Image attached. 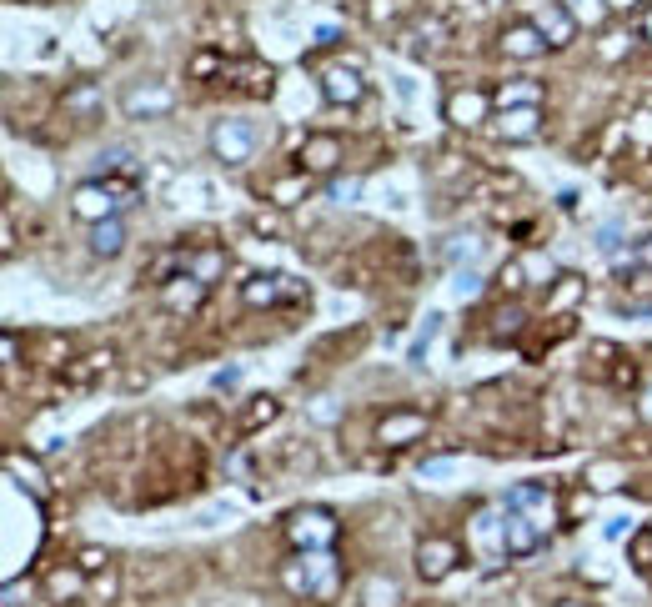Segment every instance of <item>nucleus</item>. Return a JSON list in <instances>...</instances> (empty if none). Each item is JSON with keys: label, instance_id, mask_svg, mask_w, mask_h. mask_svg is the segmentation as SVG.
Returning <instances> with one entry per match:
<instances>
[{"label": "nucleus", "instance_id": "nucleus-1", "mask_svg": "<svg viewBox=\"0 0 652 607\" xmlns=\"http://www.w3.org/2000/svg\"><path fill=\"white\" fill-rule=\"evenodd\" d=\"M281 582L296 592V597H337V587H342V577H337V557H332V547H316V552H301L296 562H286V572H281Z\"/></svg>", "mask_w": 652, "mask_h": 607}, {"label": "nucleus", "instance_id": "nucleus-2", "mask_svg": "<svg viewBox=\"0 0 652 607\" xmlns=\"http://www.w3.org/2000/svg\"><path fill=\"white\" fill-rule=\"evenodd\" d=\"M286 537H291L301 552L332 547V542H337V517L326 512V507H301V512H291V522H286Z\"/></svg>", "mask_w": 652, "mask_h": 607}, {"label": "nucleus", "instance_id": "nucleus-3", "mask_svg": "<svg viewBox=\"0 0 652 607\" xmlns=\"http://www.w3.org/2000/svg\"><path fill=\"white\" fill-rule=\"evenodd\" d=\"M121 196L106 186V181H86V186H76V196H71V211L81 216V221H111V216H121Z\"/></svg>", "mask_w": 652, "mask_h": 607}, {"label": "nucleus", "instance_id": "nucleus-4", "mask_svg": "<svg viewBox=\"0 0 652 607\" xmlns=\"http://www.w3.org/2000/svg\"><path fill=\"white\" fill-rule=\"evenodd\" d=\"M537 547H542V522L532 512L507 507V517H502V552L507 557H532Z\"/></svg>", "mask_w": 652, "mask_h": 607}, {"label": "nucleus", "instance_id": "nucleus-5", "mask_svg": "<svg viewBox=\"0 0 652 607\" xmlns=\"http://www.w3.org/2000/svg\"><path fill=\"white\" fill-rule=\"evenodd\" d=\"M211 151H216L226 166H241V161H251V151H256V131H251L246 121H221V126L211 131Z\"/></svg>", "mask_w": 652, "mask_h": 607}, {"label": "nucleus", "instance_id": "nucleus-6", "mask_svg": "<svg viewBox=\"0 0 652 607\" xmlns=\"http://www.w3.org/2000/svg\"><path fill=\"white\" fill-rule=\"evenodd\" d=\"M457 562H462V552H457V542H447V537H427V542L417 547V572H422V582L452 577Z\"/></svg>", "mask_w": 652, "mask_h": 607}, {"label": "nucleus", "instance_id": "nucleus-7", "mask_svg": "<svg viewBox=\"0 0 652 607\" xmlns=\"http://www.w3.org/2000/svg\"><path fill=\"white\" fill-rule=\"evenodd\" d=\"M497 101L492 96H482V91H457V96H447V121L457 126V131H472V126H482L487 121V111H492Z\"/></svg>", "mask_w": 652, "mask_h": 607}, {"label": "nucleus", "instance_id": "nucleus-8", "mask_svg": "<svg viewBox=\"0 0 652 607\" xmlns=\"http://www.w3.org/2000/svg\"><path fill=\"white\" fill-rule=\"evenodd\" d=\"M427 437V417L422 412H392V417H382V427H377V442L382 447H407V442H422Z\"/></svg>", "mask_w": 652, "mask_h": 607}, {"label": "nucleus", "instance_id": "nucleus-9", "mask_svg": "<svg viewBox=\"0 0 652 607\" xmlns=\"http://www.w3.org/2000/svg\"><path fill=\"white\" fill-rule=\"evenodd\" d=\"M532 26L547 36V46H572V41H577V21H572V11L562 6V0H547Z\"/></svg>", "mask_w": 652, "mask_h": 607}, {"label": "nucleus", "instance_id": "nucleus-10", "mask_svg": "<svg viewBox=\"0 0 652 607\" xmlns=\"http://www.w3.org/2000/svg\"><path fill=\"white\" fill-rule=\"evenodd\" d=\"M362 76L352 66H332V71H321V96L332 101V106H357L362 101Z\"/></svg>", "mask_w": 652, "mask_h": 607}, {"label": "nucleus", "instance_id": "nucleus-11", "mask_svg": "<svg viewBox=\"0 0 652 607\" xmlns=\"http://www.w3.org/2000/svg\"><path fill=\"white\" fill-rule=\"evenodd\" d=\"M542 131V106H507L497 111V136L502 141H532Z\"/></svg>", "mask_w": 652, "mask_h": 607}, {"label": "nucleus", "instance_id": "nucleus-12", "mask_svg": "<svg viewBox=\"0 0 652 607\" xmlns=\"http://www.w3.org/2000/svg\"><path fill=\"white\" fill-rule=\"evenodd\" d=\"M337 161H342V141H337V136H306V146H301V171L332 176Z\"/></svg>", "mask_w": 652, "mask_h": 607}, {"label": "nucleus", "instance_id": "nucleus-13", "mask_svg": "<svg viewBox=\"0 0 652 607\" xmlns=\"http://www.w3.org/2000/svg\"><path fill=\"white\" fill-rule=\"evenodd\" d=\"M201 296H206V281L191 276V271H181V276H171V281L161 286V301H166L171 312H196Z\"/></svg>", "mask_w": 652, "mask_h": 607}, {"label": "nucleus", "instance_id": "nucleus-14", "mask_svg": "<svg viewBox=\"0 0 652 607\" xmlns=\"http://www.w3.org/2000/svg\"><path fill=\"white\" fill-rule=\"evenodd\" d=\"M121 106H126V116H166L171 106H176V96L166 91V86H136V91H126L121 96Z\"/></svg>", "mask_w": 652, "mask_h": 607}, {"label": "nucleus", "instance_id": "nucleus-15", "mask_svg": "<svg viewBox=\"0 0 652 607\" xmlns=\"http://www.w3.org/2000/svg\"><path fill=\"white\" fill-rule=\"evenodd\" d=\"M286 296H296V286H291L286 276H251V281L241 286L246 307H276V301H286Z\"/></svg>", "mask_w": 652, "mask_h": 607}, {"label": "nucleus", "instance_id": "nucleus-16", "mask_svg": "<svg viewBox=\"0 0 652 607\" xmlns=\"http://www.w3.org/2000/svg\"><path fill=\"white\" fill-rule=\"evenodd\" d=\"M502 51H507L512 61H537V56L547 51V36H542L537 26H507V31H502Z\"/></svg>", "mask_w": 652, "mask_h": 607}, {"label": "nucleus", "instance_id": "nucleus-17", "mask_svg": "<svg viewBox=\"0 0 652 607\" xmlns=\"http://www.w3.org/2000/svg\"><path fill=\"white\" fill-rule=\"evenodd\" d=\"M111 362H116V352H106V347H101V352H86L76 367H66V387H91L101 372H111Z\"/></svg>", "mask_w": 652, "mask_h": 607}, {"label": "nucleus", "instance_id": "nucleus-18", "mask_svg": "<svg viewBox=\"0 0 652 607\" xmlns=\"http://www.w3.org/2000/svg\"><path fill=\"white\" fill-rule=\"evenodd\" d=\"M91 251H96V256H121V251H126V226H121V216L91 226Z\"/></svg>", "mask_w": 652, "mask_h": 607}, {"label": "nucleus", "instance_id": "nucleus-19", "mask_svg": "<svg viewBox=\"0 0 652 607\" xmlns=\"http://www.w3.org/2000/svg\"><path fill=\"white\" fill-rule=\"evenodd\" d=\"M86 577H91V572H86L81 562H76V567H56V572L46 577V592H51L56 602H66V597H81V592H86Z\"/></svg>", "mask_w": 652, "mask_h": 607}, {"label": "nucleus", "instance_id": "nucleus-20", "mask_svg": "<svg viewBox=\"0 0 652 607\" xmlns=\"http://www.w3.org/2000/svg\"><path fill=\"white\" fill-rule=\"evenodd\" d=\"M582 291H587V281H582V276H557V286H552V296H547V312L557 317V312L577 307V301H582Z\"/></svg>", "mask_w": 652, "mask_h": 607}, {"label": "nucleus", "instance_id": "nucleus-21", "mask_svg": "<svg viewBox=\"0 0 652 607\" xmlns=\"http://www.w3.org/2000/svg\"><path fill=\"white\" fill-rule=\"evenodd\" d=\"M507 507H517V512H532L542 527H547V512H552V497L542 492V487H517L512 497H507Z\"/></svg>", "mask_w": 652, "mask_h": 607}, {"label": "nucleus", "instance_id": "nucleus-22", "mask_svg": "<svg viewBox=\"0 0 652 607\" xmlns=\"http://www.w3.org/2000/svg\"><path fill=\"white\" fill-rule=\"evenodd\" d=\"M186 271L201 276V281L211 286V281L226 271V251H186Z\"/></svg>", "mask_w": 652, "mask_h": 607}, {"label": "nucleus", "instance_id": "nucleus-23", "mask_svg": "<svg viewBox=\"0 0 652 607\" xmlns=\"http://www.w3.org/2000/svg\"><path fill=\"white\" fill-rule=\"evenodd\" d=\"M492 101H497L502 111H507V106H542V91H537L532 81H507Z\"/></svg>", "mask_w": 652, "mask_h": 607}, {"label": "nucleus", "instance_id": "nucleus-24", "mask_svg": "<svg viewBox=\"0 0 652 607\" xmlns=\"http://www.w3.org/2000/svg\"><path fill=\"white\" fill-rule=\"evenodd\" d=\"M397 602H402V592H397L392 577H372L362 587V607H397Z\"/></svg>", "mask_w": 652, "mask_h": 607}, {"label": "nucleus", "instance_id": "nucleus-25", "mask_svg": "<svg viewBox=\"0 0 652 607\" xmlns=\"http://www.w3.org/2000/svg\"><path fill=\"white\" fill-rule=\"evenodd\" d=\"M276 412H281V402H276V397H256V402L246 407V417H241V432H256V427H266Z\"/></svg>", "mask_w": 652, "mask_h": 607}, {"label": "nucleus", "instance_id": "nucleus-26", "mask_svg": "<svg viewBox=\"0 0 652 607\" xmlns=\"http://www.w3.org/2000/svg\"><path fill=\"white\" fill-rule=\"evenodd\" d=\"M306 176H311V171H301V176H291V181H276V186H271V201H276V206H296V201L306 196Z\"/></svg>", "mask_w": 652, "mask_h": 607}, {"label": "nucleus", "instance_id": "nucleus-27", "mask_svg": "<svg viewBox=\"0 0 652 607\" xmlns=\"http://www.w3.org/2000/svg\"><path fill=\"white\" fill-rule=\"evenodd\" d=\"M437 332H442V317H427V322H422V332L412 337V352H407V357H412V362H422V357H427V347L437 342Z\"/></svg>", "mask_w": 652, "mask_h": 607}, {"label": "nucleus", "instance_id": "nucleus-28", "mask_svg": "<svg viewBox=\"0 0 652 607\" xmlns=\"http://www.w3.org/2000/svg\"><path fill=\"white\" fill-rule=\"evenodd\" d=\"M627 552H632V567H652V527H642V532L627 542Z\"/></svg>", "mask_w": 652, "mask_h": 607}, {"label": "nucleus", "instance_id": "nucleus-29", "mask_svg": "<svg viewBox=\"0 0 652 607\" xmlns=\"http://www.w3.org/2000/svg\"><path fill=\"white\" fill-rule=\"evenodd\" d=\"M497 281H502V291H522V286H527V266H522V261H507Z\"/></svg>", "mask_w": 652, "mask_h": 607}, {"label": "nucleus", "instance_id": "nucleus-30", "mask_svg": "<svg viewBox=\"0 0 652 607\" xmlns=\"http://www.w3.org/2000/svg\"><path fill=\"white\" fill-rule=\"evenodd\" d=\"M357 191H362V181H357V176L332 181V201H337V206H352V201H357Z\"/></svg>", "mask_w": 652, "mask_h": 607}, {"label": "nucleus", "instance_id": "nucleus-31", "mask_svg": "<svg viewBox=\"0 0 652 607\" xmlns=\"http://www.w3.org/2000/svg\"><path fill=\"white\" fill-rule=\"evenodd\" d=\"M452 472H457L452 457H432V462H422V482H437V477H452Z\"/></svg>", "mask_w": 652, "mask_h": 607}, {"label": "nucleus", "instance_id": "nucleus-32", "mask_svg": "<svg viewBox=\"0 0 652 607\" xmlns=\"http://www.w3.org/2000/svg\"><path fill=\"white\" fill-rule=\"evenodd\" d=\"M587 477H592L597 487H617V482H622V467H617V462H597Z\"/></svg>", "mask_w": 652, "mask_h": 607}, {"label": "nucleus", "instance_id": "nucleus-33", "mask_svg": "<svg viewBox=\"0 0 652 607\" xmlns=\"http://www.w3.org/2000/svg\"><path fill=\"white\" fill-rule=\"evenodd\" d=\"M76 562H81V567L96 577V572H106V562H111V557H106L101 547H81V557H76Z\"/></svg>", "mask_w": 652, "mask_h": 607}, {"label": "nucleus", "instance_id": "nucleus-34", "mask_svg": "<svg viewBox=\"0 0 652 607\" xmlns=\"http://www.w3.org/2000/svg\"><path fill=\"white\" fill-rule=\"evenodd\" d=\"M11 472H21V477H26V482H31V492H36V497H41V492H46V482H41V472H36V467H31V462H21V457H11Z\"/></svg>", "mask_w": 652, "mask_h": 607}, {"label": "nucleus", "instance_id": "nucleus-35", "mask_svg": "<svg viewBox=\"0 0 652 607\" xmlns=\"http://www.w3.org/2000/svg\"><path fill=\"white\" fill-rule=\"evenodd\" d=\"M632 141H637V146H652V111H642V116L632 121Z\"/></svg>", "mask_w": 652, "mask_h": 607}, {"label": "nucleus", "instance_id": "nucleus-36", "mask_svg": "<svg viewBox=\"0 0 652 607\" xmlns=\"http://www.w3.org/2000/svg\"><path fill=\"white\" fill-rule=\"evenodd\" d=\"M251 231H261V236H276V231H281V221L261 211V216H251Z\"/></svg>", "mask_w": 652, "mask_h": 607}, {"label": "nucleus", "instance_id": "nucleus-37", "mask_svg": "<svg viewBox=\"0 0 652 607\" xmlns=\"http://www.w3.org/2000/svg\"><path fill=\"white\" fill-rule=\"evenodd\" d=\"M517 327H522V312H517V307L497 317V332H502V337H507V332H517Z\"/></svg>", "mask_w": 652, "mask_h": 607}, {"label": "nucleus", "instance_id": "nucleus-38", "mask_svg": "<svg viewBox=\"0 0 652 607\" xmlns=\"http://www.w3.org/2000/svg\"><path fill=\"white\" fill-rule=\"evenodd\" d=\"M567 512H572V517H587V512H592V492H577V497L567 502Z\"/></svg>", "mask_w": 652, "mask_h": 607}, {"label": "nucleus", "instance_id": "nucleus-39", "mask_svg": "<svg viewBox=\"0 0 652 607\" xmlns=\"http://www.w3.org/2000/svg\"><path fill=\"white\" fill-rule=\"evenodd\" d=\"M602 532H607V537H627V532H632V522H627V517H612Z\"/></svg>", "mask_w": 652, "mask_h": 607}, {"label": "nucleus", "instance_id": "nucleus-40", "mask_svg": "<svg viewBox=\"0 0 652 607\" xmlns=\"http://www.w3.org/2000/svg\"><path fill=\"white\" fill-rule=\"evenodd\" d=\"M472 291H477V276H472V271H467V276H457V296H472Z\"/></svg>", "mask_w": 652, "mask_h": 607}, {"label": "nucleus", "instance_id": "nucleus-41", "mask_svg": "<svg viewBox=\"0 0 652 607\" xmlns=\"http://www.w3.org/2000/svg\"><path fill=\"white\" fill-rule=\"evenodd\" d=\"M241 382V372L236 367H226V372H216V387H236Z\"/></svg>", "mask_w": 652, "mask_h": 607}, {"label": "nucleus", "instance_id": "nucleus-42", "mask_svg": "<svg viewBox=\"0 0 652 607\" xmlns=\"http://www.w3.org/2000/svg\"><path fill=\"white\" fill-rule=\"evenodd\" d=\"M91 101H96V91H76V96H71V106H76V111H86Z\"/></svg>", "mask_w": 652, "mask_h": 607}, {"label": "nucleus", "instance_id": "nucleus-43", "mask_svg": "<svg viewBox=\"0 0 652 607\" xmlns=\"http://www.w3.org/2000/svg\"><path fill=\"white\" fill-rule=\"evenodd\" d=\"M632 6H642V0H607V11H632Z\"/></svg>", "mask_w": 652, "mask_h": 607}, {"label": "nucleus", "instance_id": "nucleus-44", "mask_svg": "<svg viewBox=\"0 0 652 607\" xmlns=\"http://www.w3.org/2000/svg\"><path fill=\"white\" fill-rule=\"evenodd\" d=\"M642 41L652 46V11H647V21H642Z\"/></svg>", "mask_w": 652, "mask_h": 607}, {"label": "nucleus", "instance_id": "nucleus-45", "mask_svg": "<svg viewBox=\"0 0 652 607\" xmlns=\"http://www.w3.org/2000/svg\"><path fill=\"white\" fill-rule=\"evenodd\" d=\"M647 417H652V387H647Z\"/></svg>", "mask_w": 652, "mask_h": 607}, {"label": "nucleus", "instance_id": "nucleus-46", "mask_svg": "<svg viewBox=\"0 0 652 607\" xmlns=\"http://www.w3.org/2000/svg\"><path fill=\"white\" fill-rule=\"evenodd\" d=\"M557 607H577V602H557Z\"/></svg>", "mask_w": 652, "mask_h": 607}]
</instances>
